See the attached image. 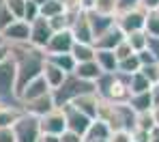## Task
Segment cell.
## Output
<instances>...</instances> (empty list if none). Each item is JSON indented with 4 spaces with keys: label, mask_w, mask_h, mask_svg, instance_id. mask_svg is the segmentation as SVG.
Instances as JSON below:
<instances>
[{
    "label": "cell",
    "mask_w": 159,
    "mask_h": 142,
    "mask_svg": "<svg viewBox=\"0 0 159 142\" xmlns=\"http://www.w3.org/2000/svg\"><path fill=\"white\" fill-rule=\"evenodd\" d=\"M39 15H41L39 4H37L34 0H26V7H24V17H22V20H26L28 24H30V22H34Z\"/></svg>",
    "instance_id": "f1b7e54d"
},
{
    "label": "cell",
    "mask_w": 159,
    "mask_h": 142,
    "mask_svg": "<svg viewBox=\"0 0 159 142\" xmlns=\"http://www.w3.org/2000/svg\"><path fill=\"white\" fill-rule=\"evenodd\" d=\"M95 60L99 62V67L103 71H118V58L114 54V50H99V48H95Z\"/></svg>",
    "instance_id": "d6986e66"
},
{
    "label": "cell",
    "mask_w": 159,
    "mask_h": 142,
    "mask_svg": "<svg viewBox=\"0 0 159 142\" xmlns=\"http://www.w3.org/2000/svg\"><path fill=\"white\" fill-rule=\"evenodd\" d=\"M153 84H157L159 82V62H148V65H142V69H140Z\"/></svg>",
    "instance_id": "1f68e13d"
},
{
    "label": "cell",
    "mask_w": 159,
    "mask_h": 142,
    "mask_svg": "<svg viewBox=\"0 0 159 142\" xmlns=\"http://www.w3.org/2000/svg\"><path fill=\"white\" fill-rule=\"evenodd\" d=\"M153 116H155V123L159 125V103H155V106H153Z\"/></svg>",
    "instance_id": "bcb514c9"
},
{
    "label": "cell",
    "mask_w": 159,
    "mask_h": 142,
    "mask_svg": "<svg viewBox=\"0 0 159 142\" xmlns=\"http://www.w3.org/2000/svg\"><path fill=\"white\" fill-rule=\"evenodd\" d=\"M73 73L80 76L82 80H88V82H95L101 73H103V69L99 67V62L95 60V58H90V60H84V62H78L75 65V69H73Z\"/></svg>",
    "instance_id": "2e32d148"
},
{
    "label": "cell",
    "mask_w": 159,
    "mask_h": 142,
    "mask_svg": "<svg viewBox=\"0 0 159 142\" xmlns=\"http://www.w3.org/2000/svg\"><path fill=\"white\" fill-rule=\"evenodd\" d=\"M86 13H88V22H90V28H93L95 39L116 24V15H103V13H97V11H93V9H88Z\"/></svg>",
    "instance_id": "5bb4252c"
},
{
    "label": "cell",
    "mask_w": 159,
    "mask_h": 142,
    "mask_svg": "<svg viewBox=\"0 0 159 142\" xmlns=\"http://www.w3.org/2000/svg\"><path fill=\"white\" fill-rule=\"evenodd\" d=\"M71 54L75 58V62H84V60H90L95 58V45L93 43H82V41H75L73 48H71Z\"/></svg>",
    "instance_id": "603a6c76"
},
{
    "label": "cell",
    "mask_w": 159,
    "mask_h": 142,
    "mask_svg": "<svg viewBox=\"0 0 159 142\" xmlns=\"http://www.w3.org/2000/svg\"><path fill=\"white\" fill-rule=\"evenodd\" d=\"M48 60H52L54 65H58L62 71H67V73H73V69H75V58L71 52H60V54H45Z\"/></svg>",
    "instance_id": "44dd1931"
},
{
    "label": "cell",
    "mask_w": 159,
    "mask_h": 142,
    "mask_svg": "<svg viewBox=\"0 0 159 142\" xmlns=\"http://www.w3.org/2000/svg\"><path fill=\"white\" fill-rule=\"evenodd\" d=\"M22 114H24V108H22V106L0 103V127H11Z\"/></svg>",
    "instance_id": "ffe728a7"
},
{
    "label": "cell",
    "mask_w": 159,
    "mask_h": 142,
    "mask_svg": "<svg viewBox=\"0 0 159 142\" xmlns=\"http://www.w3.org/2000/svg\"><path fill=\"white\" fill-rule=\"evenodd\" d=\"M88 90H95V82H88V80H82L75 73H67V78L60 82V86H56L52 90L54 103L60 108L69 101H73L78 95L82 93H88Z\"/></svg>",
    "instance_id": "7a4b0ae2"
},
{
    "label": "cell",
    "mask_w": 159,
    "mask_h": 142,
    "mask_svg": "<svg viewBox=\"0 0 159 142\" xmlns=\"http://www.w3.org/2000/svg\"><path fill=\"white\" fill-rule=\"evenodd\" d=\"M138 54V58H140V62L142 65H148V62H159L157 58L153 56V52L148 50V48H144V50H140V52H135Z\"/></svg>",
    "instance_id": "8d00e7d4"
},
{
    "label": "cell",
    "mask_w": 159,
    "mask_h": 142,
    "mask_svg": "<svg viewBox=\"0 0 159 142\" xmlns=\"http://www.w3.org/2000/svg\"><path fill=\"white\" fill-rule=\"evenodd\" d=\"M114 54H116L118 60H123V58H127V56H131V54H133V48L127 43V39H123V41L114 48Z\"/></svg>",
    "instance_id": "836d02e7"
},
{
    "label": "cell",
    "mask_w": 159,
    "mask_h": 142,
    "mask_svg": "<svg viewBox=\"0 0 159 142\" xmlns=\"http://www.w3.org/2000/svg\"><path fill=\"white\" fill-rule=\"evenodd\" d=\"M13 134H15V142H39L41 140L39 116L24 112L13 123Z\"/></svg>",
    "instance_id": "3957f363"
},
{
    "label": "cell",
    "mask_w": 159,
    "mask_h": 142,
    "mask_svg": "<svg viewBox=\"0 0 159 142\" xmlns=\"http://www.w3.org/2000/svg\"><path fill=\"white\" fill-rule=\"evenodd\" d=\"M48 93H52V88H50V84H48V80H45L43 76H37V78H32V80L20 90V101L24 103V101L37 99V97H41V95H48Z\"/></svg>",
    "instance_id": "30bf717a"
},
{
    "label": "cell",
    "mask_w": 159,
    "mask_h": 142,
    "mask_svg": "<svg viewBox=\"0 0 159 142\" xmlns=\"http://www.w3.org/2000/svg\"><path fill=\"white\" fill-rule=\"evenodd\" d=\"M93 11L103 13V15H118V2L116 0H95Z\"/></svg>",
    "instance_id": "83f0119b"
},
{
    "label": "cell",
    "mask_w": 159,
    "mask_h": 142,
    "mask_svg": "<svg viewBox=\"0 0 159 142\" xmlns=\"http://www.w3.org/2000/svg\"><path fill=\"white\" fill-rule=\"evenodd\" d=\"M135 112H146V110H153L155 101H153V90H144V93H133L127 101Z\"/></svg>",
    "instance_id": "ac0fdd59"
},
{
    "label": "cell",
    "mask_w": 159,
    "mask_h": 142,
    "mask_svg": "<svg viewBox=\"0 0 159 142\" xmlns=\"http://www.w3.org/2000/svg\"><path fill=\"white\" fill-rule=\"evenodd\" d=\"M7 7L11 9V13L15 17H24V7H26V0H4Z\"/></svg>",
    "instance_id": "e575fe53"
},
{
    "label": "cell",
    "mask_w": 159,
    "mask_h": 142,
    "mask_svg": "<svg viewBox=\"0 0 159 142\" xmlns=\"http://www.w3.org/2000/svg\"><path fill=\"white\" fill-rule=\"evenodd\" d=\"M48 22H50V26H52L54 32H56V30H62V28H69V15H67V11H65V13H58V15H54V17H50Z\"/></svg>",
    "instance_id": "4dcf8cb0"
},
{
    "label": "cell",
    "mask_w": 159,
    "mask_h": 142,
    "mask_svg": "<svg viewBox=\"0 0 159 142\" xmlns=\"http://www.w3.org/2000/svg\"><path fill=\"white\" fill-rule=\"evenodd\" d=\"M142 69V62H140V58H138V54L133 52L131 56L123 58V60H118V71L120 73H127V76H131V73H135V71H140Z\"/></svg>",
    "instance_id": "484cf974"
},
{
    "label": "cell",
    "mask_w": 159,
    "mask_h": 142,
    "mask_svg": "<svg viewBox=\"0 0 159 142\" xmlns=\"http://www.w3.org/2000/svg\"><path fill=\"white\" fill-rule=\"evenodd\" d=\"M146 48L153 52V56L159 60V37H148V41H146Z\"/></svg>",
    "instance_id": "f35d334b"
},
{
    "label": "cell",
    "mask_w": 159,
    "mask_h": 142,
    "mask_svg": "<svg viewBox=\"0 0 159 142\" xmlns=\"http://www.w3.org/2000/svg\"><path fill=\"white\" fill-rule=\"evenodd\" d=\"M39 142H41V140H39Z\"/></svg>",
    "instance_id": "681fc988"
},
{
    "label": "cell",
    "mask_w": 159,
    "mask_h": 142,
    "mask_svg": "<svg viewBox=\"0 0 159 142\" xmlns=\"http://www.w3.org/2000/svg\"><path fill=\"white\" fill-rule=\"evenodd\" d=\"M0 142H15L13 125L11 127H0Z\"/></svg>",
    "instance_id": "74e56055"
},
{
    "label": "cell",
    "mask_w": 159,
    "mask_h": 142,
    "mask_svg": "<svg viewBox=\"0 0 159 142\" xmlns=\"http://www.w3.org/2000/svg\"><path fill=\"white\" fill-rule=\"evenodd\" d=\"M11 56V52H9V43H2L0 45V62L4 60V58H9Z\"/></svg>",
    "instance_id": "b9f144b4"
},
{
    "label": "cell",
    "mask_w": 159,
    "mask_h": 142,
    "mask_svg": "<svg viewBox=\"0 0 159 142\" xmlns=\"http://www.w3.org/2000/svg\"><path fill=\"white\" fill-rule=\"evenodd\" d=\"M60 142H84V136L73 131V129H65L60 134Z\"/></svg>",
    "instance_id": "d590c367"
},
{
    "label": "cell",
    "mask_w": 159,
    "mask_h": 142,
    "mask_svg": "<svg viewBox=\"0 0 159 142\" xmlns=\"http://www.w3.org/2000/svg\"><path fill=\"white\" fill-rule=\"evenodd\" d=\"M144 22H146V9L140 4V7H133L127 11H120L116 15V24L123 28L125 34H129L133 30H142L144 28Z\"/></svg>",
    "instance_id": "277c9868"
},
{
    "label": "cell",
    "mask_w": 159,
    "mask_h": 142,
    "mask_svg": "<svg viewBox=\"0 0 159 142\" xmlns=\"http://www.w3.org/2000/svg\"><path fill=\"white\" fill-rule=\"evenodd\" d=\"M22 108H24V112L28 114H34V116H43V114H48L50 110L56 108V103H54V97L52 93H48V95H41V97H37V99H30V101H24L22 103Z\"/></svg>",
    "instance_id": "7c38bea8"
},
{
    "label": "cell",
    "mask_w": 159,
    "mask_h": 142,
    "mask_svg": "<svg viewBox=\"0 0 159 142\" xmlns=\"http://www.w3.org/2000/svg\"><path fill=\"white\" fill-rule=\"evenodd\" d=\"M153 101L159 103V82H157V84H153Z\"/></svg>",
    "instance_id": "f6af8a7d"
},
{
    "label": "cell",
    "mask_w": 159,
    "mask_h": 142,
    "mask_svg": "<svg viewBox=\"0 0 159 142\" xmlns=\"http://www.w3.org/2000/svg\"><path fill=\"white\" fill-rule=\"evenodd\" d=\"M107 140H110V142H133L131 129H112Z\"/></svg>",
    "instance_id": "d6a6232c"
},
{
    "label": "cell",
    "mask_w": 159,
    "mask_h": 142,
    "mask_svg": "<svg viewBox=\"0 0 159 142\" xmlns=\"http://www.w3.org/2000/svg\"><path fill=\"white\" fill-rule=\"evenodd\" d=\"M39 125H41V134H54V136H60L65 129H67V118L62 108H54L48 114H43L39 118Z\"/></svg>",
    "instance_id": "5b68a950"
},
{
    "label": "cell",
    "mask_w": 159,
    "mask_h": 142,
    "mask_svg": "<svg viewBox=\"0 0 159 142\" xmlns=\"http://www.w3.org/2000/svg\"><path fill=\"white\" fill-rule=\"evenodd\" d=\"M73 43H75V39H73V32L71 28H62V30H56L52 37H50V41H48V45H45V54H60V52H71V48H73Z\"/></svg>",
    "instance_id": "ba28073f"
},
{
    "label": "cell",
    "mask_w": 159,
    "mask_h": 142,
    "mask_svg": "<svg viewBox=\"0 0 159 142\" xmlns=\"http://www.w3.org/2000/svg\"><path fill=\"white\" fill-rule=\"evenodd\" d=\"M2 43H7V39H4V34L0 32V45H2Z\"/></svg>",
    "instance_id": "7dc6e473"
},
{
    "label": "cell",
    "mask_w": 159,
    "mask_h": 142,
    "mask_svg": "<svg viewBox=\"0 0 159 142\" xmlns=\"http://www.w3.org/2000/svg\"><path fill=\"white\" fill-rule=\"evenodd\" d=\"M118 2V13L120 11H127V9H133V7H140L142 2L140 0H116Z\"/></svg>",
    "instance_id": "ab89813d"
},
{
    "label": "cell",
    "mask_w": 159,
    "mask_h": 142,
    "mask_svg": "<svg viewBox=\"0 0 159 142\" xmlns=\"http://www.w3.org/2000/svg\"><path fill=\"white\" fill-rule=\"evenodd\" d=\"M80 4H82V9H84V11H88V9H93L95 0H80Z\"/></svg>",
    "instance_id": "ee69618b"
},
{
    "label": "cell",
    "mask_w": 159,
    "mask_h": 142,
    "mask_svg": "<svg viewBox=\"0 0 159 142\" xmlns=\"http://www.w3.org/2000/svg\"><path fill=\"white\" fill-rule=\"evenodd\" d=\"M151 142H159V125L151 129Z\"/></svg>",
    "instance_id": "7bdbcfd3"
},
{
    "label": "cell",
    "mask_w": 159,
    "mask_h": 142,
    "mask_svg": "<svg viewBox=\"0 0 159 142\" xmlns=\"http://www.w3.org/2000/svg\"><path fill=\"white\" fill-rule=\"evenodd\" d=\"M125 39H127V43L133 48V52H140V50H144L146 48V41H148V34H146V30H133L129 34H125Z\"/></svg>",
    "instance_id": "cb8c5ba5"
},
{
    "label": "cell",
    "mask_w": 159,
    "mask_h": 142,
    "mask_svg": "<svg viewBox=\"0 0 159 142\" xmlns=\"http://www.w3.org/2000/svg\"><path fill=\"white\" fill-rule=\"evenodd\" d=\"M0 32L4 34L7 43H22V41L30 39V24H28L26 20L17 17V20H13L7 28H2Z\"/></svg>",
    "instance_id": "9c48e42d"
},
{
    "label": "cell",
    "mask_w": 159,
    "mask_h": 142,
    "mask_svg": "<svg viewBox=\"0 0 159 142\" xmlns=\"http://www.w3.org/2000/svg\"><path fill=\"white\" fill-rule=\"evenodd\" d=\"M39 11H41L43 17L50 20V17L58 15V13H65V2H60V0H48V2H43L39 7Z\"/></svg>",
    "instance_id": "4316f807"
},
{
    "label": "cell",
    "mask_w": 159,
    "mask_h": 142,
    "mask_svg": "<svg viewBox=\"0 0 159 142\" xmlns=\"http://www.w3.org/2000/svg\"><path fill=\"white\" fill-rule=\"evenodd\" d=\"M142 7L148 11V9H159V0H140Z\"/></svg>",
    "instance_id": "60d3db41"
},
{
    "label": "cell",
    "mask_w": 159,
    "mask_h": 142,
    "mask_svg": "<svg viewBox=\"0 0 159 142\" xmlns=\"http://www.w3.org/2000/svg\"><path fill=\"white\" fill-rule=\"evenodd\" d=\"M0 103L22 106L17 97V67L11 56L0 62Z\"/></svg>",
    "instance_id": "6da1fadb"
},
{
    "label": "cell",
    "mask_w": 159,
    "mask_h": 142,
    "mask_svg": "<svg viewBox=\"0 0 159 142\" xmlns=\"http://www.w3.org/2000/svg\"><path fill=\"white\" fill-rule=\"evenodd\" d=\"M123 39H125L123 28H120L118 24H114V26H112V28H107L103 34H99V37L93 41V45H95V48H99V50H114Z\"/></svg>",
    "instance_id": "4fadbf2b"
},
{
    "label": "cell",
    "mask_w": 159,
    "mask_h": 142,
    "mask_svg": "<svg viewBox=\"0 0 159 142\" xmlns=\"http://www.w3.org/2000/svg\"><path fill=\"white\" fill-rule=\"evenodd\" d=\"M60 108H62L65 118H67V129H73V131H78V134L84 136V134L88 131L93 118H90L88 114H84L82 110H78L73 103H65V106H60Z\"/></svg>",
    "instance_id": "52a82bcc"
},
{
    "label": "cell",
    "mask_w": 159,
    "mask_h": 142,
    "mask_svg": "<svg viewBox=\"0 0 159 142\" xmlns=\"http://www.w3.org/2000/svg\"><path fill=\"white\" fill-rule=\"evenodd\" d=\"M13 20H17V17L11 13V9L7 7V2H4V0H0V30L7 28Z\"/></svg>",
    "instance_id": "f546056e"
},
{
    "label": "cell",
    "mask_w": 159,
    "mask_h": 142,
    "mask_svg": "<svg viewBox=\"0 0 159 142\" xmlns=\"http://www.w3.org/2000/svg\"><path fill=\"white\" fill-rule=\"evenodd\" d=\"M41 76L48 80V84H50V88H56V86H60V82L67 78V71H62L58 65H54L52 60H48L45 58V62H43V71H41Z\"/></svg>",
    "instance_id": "e0dca14e"
},
{
    "label": "cell",
    "mask_w": 159,
    "mask_h": 142,
    "mask_svg": "<svg viewBox=\"0 0 159 142\" xmlns=\"http://www.w3.org/2000/svg\"><path fill=\"white\" fill-rule=\"evenodd\" d=\"M34 2H37V4L41 7V4H43V2H48V0H34Z\"/></svg>",
    "instance_id": "c3c4849f"
},
{
    "label": "cell",
    "mask_w": 159,
    "mask_h": 142,
    "mask_svg": "<svg viewBox=\"0 0 159 142\" xmlns=\"http://www.w3.org/2000/svg\"><path fill=\"white\" fill-rule=\"evenodd\" d=\"M99 101H101V97L97 95V90H88V93H82V95H78V97H75L73 101H69V103H73L78 110H82L84 114H88L90 118H97Z\"/></svg>",
    "instance_id": "8fae6325"
},
{
    "label": "cell",
    "mask_w": 159,
    "mask_h": 142,
    "mask_svg": "<svg viewBox=\"0 0 159 142\" xmlns=\"http://www.w3.org/2000/svg\"><path fill=\"white\" fill-rule=\"evenodd\" d=\"M144 30H146L148 37H159V9H148L146 11Z\"/></svg>",
    "instance_id": "d4e9b609"
},
{
    "label": "cell",
    "mask_w": 159,
    "mask_h": 142,
    "mask_svg": "<svg viewBox=\"0 0 159 142\" xmlns=\"http://www.w3.org/2000/svg\"><path fill=\"white\" fill-rule=\"evenodd\" d=\"M112 127L107 125L103 118H93L88 131L84 134V142H97V140H107L110 138Z\"/></svg>",
    "instance_id": "9a60e30c"
},
{
    "label": "cell",
    "mask_w": 159,
    "mask_h": 142,
    "mask_svg": "<svg viewBox=\"0 0 159 142\" xmlns=\"http://www.w3.org/2000/svg\"><path fill=\"white\" fill-rule=\"evenodd\" d=\"M52 34H54V30L50 26V22H48V17L39 15L34 22H30V39H28V43H32L39 50H45V45H48Z\"/></svg>",
    "instance_id": "8992f818"
},
{
    "label": "cell",
    "mask_w": 159,
    "mask_h": 142,
    "mask_svg": "<svg viewBox=\"0 0 159 142\" xmlns=\"http://www.w3.org/2000/svg\"><path fill=\"white\" fill-rule=\"evenodd\" d=\"M129 90L133 93H144V90H153V82L142 73V71H135L129 76Z\"/></svg>",
    "instance_id": "7402d4cb"
}]
</instances>
